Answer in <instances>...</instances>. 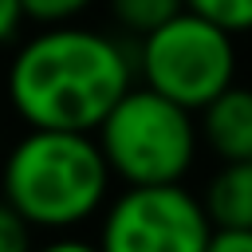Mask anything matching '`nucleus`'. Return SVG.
<instances>
[{
	"mask_svg": "<svg viewBox=\"0 0 252 252\" xmlns=\"http://www.w3.org/2000/svg\"><path fill=\"white\" fill-rule=\"evenodd\" d=\"M4 87L28 130L94 134L106 110L134 87V59L102 32L51 24L20 43Z\"/></svg>",
	"mask_w": 252,
	"mask_h": 252,
	"instance_id": "nucleus-1",
	"label": "nucleus"
},
{
	"mask_svg": "<svg viewBox=\"0 0 252 252\" xmlns=\"http://www.w3.org/2000/svg\"><path fill=\"white\" fill-rule=\"evenodd\" d=\"M106 193L110 169L94 134L28 130L0 165V201L32 228H79L106 205Z\"/></svg>",
	"mask_w": 252,
	"mask_h": 252,
	"instance_id": "nucleus-2",
	"label": "nucleus"
},
{
	"mask_svg": "<svg viewBox=\"0 0 252 252\" xmlns=\"http://www.w3.org/2000/svg\"><path fill=\"white\" fill-rule=\"evenodd\" d=\"M94 142L110 177L126 185H177L201 146L193 110L150 87H130L94 126Z\"/></svg>",
	"mask_w": 252,
	"mask_h": 252,
	"instance_id": "nucleus-3",
	"label": "nucleus"
},
{
	"mask_svg": "<svg viewBox=\"0 0 252 252\" xmlns=\"http://www.w3.org/2000/svg\"><path fill=\"white\" fill-rule=\"evenodd\" d=\"M138 75L142 87L197 114L224 87L236 83V43L224 28L181 8L177 16L142 35Z\"/></svg>",
	"mask_w": 252,
	"mask_h": 252,
	"instance_id": "nucleus-4",
	"label": "nucleus"
},
{
	"mask_svg": "<svg viewBox=\"0 0 252 252\" xmlns=\"http://www.w3.org/2000/svg\"><path fill=\"white\" fill-rule=\"evenodd\" d=\"M213 224L201 197L177 185H126L102 213L98 252H205Z\"/></svg>",
	"mask_w": 252,
	"mask_h": 252,
	"instance_id": "nucleus-5",
	"label": "nucleus"
},
{
	"mask_svg": "<svg viewBox=\"0 0 252 252\" xmlns=\"http://www.w3.org/2000/svg\"><path fill=\"white\" fill-rule=\"evenodd\" d=\"M197 122V138L220 161L252 158V87H224L213 102H205Z\"/></svg>",
	"mask_w": 252,
	"mask_h": 252,
	"instance_id": "nucleus-6",
	"label": "nucleus"
},
{
	"mask_svg": "<svg viewBox=\"0 0 252 252\" xmlns=\"http://www.w3.org/2000/svg\"><path fill=\"white\" fill-rule=\"evenodd\" d=\"M201 205L213 228H252V158L220 161L205 185Z\"/></svg>",
	"mask_w": 252,
	"mask_h": 252,
	"instance_id": "nucleus-7",
	"label": "nucleus"
},
{
	"mask_svg": "<svg viewBox=\"0 0 252 252\" xmlns=\"http://www.w3.org/2000/svg\"><path fill=\"white\" fill-rule=\"evenodd\" d=\"M106 4H110L114 24H118V28H126V32H134L138 39L185 8L181 0H106Z\"/></svg>",
	"mask_w": 252,
	"mask_h": 252,
	"instance_id": "nucleus-8",
	"label": "nucleus"
},
{
	"mask_svg": "<svg viewBox=\"0 0 252 252\" xmlns=\"http://www.w3.org/2000/svg\"><path fill=\"white\" fill-rule=\"evenodd\" d=\"M185 12L224 28L228 35H240V32H252V0H181Z\"/></svg>",
	"mask_w": 252,
	"mask_h": 252,
	"instance_id": "nucleus-9",
	"label": "nucleus"
},
{
	"mask_svg": "<svg viewBox=\"0 0 252 252\" xmlns=\"http://www.w3.org/2000/svg\"><path fill=\"white\" fill-rule=\"evenodd\" d=\"M91 4H94V0H20L24 20H35V24H43V28H51V24H71V20L83 16Z\"/></svg>",
	"mask_w": 252,
	"mask_h": 252,
	"instance_id": "nucleus-10",
	"label": "nucleus"
},
{
	"mask_svg": "<svg viewBox=\"0 0 252 252\" xmlns=\"http://www.w3.org/2000/svg\"><path fill=\"white\" fill-rule=\"evenodd\" d=\"M0 252H32V224L0 201Z\"/></svg>",
	"mask_w": 252,
	"mask_h": 252,
	"instance_id": "nucleus-11",
	"label": "nucleus"
},
{
	"mask_svg": "<svg viewBox=\"0 0 252 252\" xmlns=\"http://www.w3.org/2000/svg\"><path fill=\"white\" fill-rule=\"evenodd\" d=\"M205 252H252V228H213Z\"/></svg>",
	"mask_w": 252,
	"mask_h": 252,
	"instance_id": "nucleus-12",
	"label": "nucleus"
},
{
	"mask_svg": "<svg viewBox=\"0 0 252 252\" xmlns=\"http://www.w3.org/2000/svg\"><path fill=\"white\" fill-rule=\"evenodd\" d=\"M20 20H24V8H20V0H0V47L16 39V32H20Z\"/></svg>",
	"mask_w": 252,
	"mask_h": 252,
	"instance_id": "nucleus-13",
	"label": "nucleus"
},
{
	"mask_svg": "<svg viewBox=\"0 0 252 252\" xmlns=\"http://www.w3.org/2000/svg\"><path fill=\"white\" fill-rule=\"evenodd\" d=\"M32 252H98V244L79 240V236H55V240H47L43 248H32Z\"/></svg>",
	"mask_w": 252,
	"mask_h": 252,
	"instance_id": "nucleus-14",
	"label": "nucleus"
}]
</instances>
